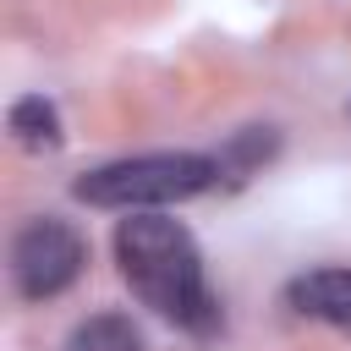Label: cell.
<instances>
[{
    "mask_svg": "<svg viewBox=\"0 0 351 351\" xmlns=\"http://www.w3.org/2000/svg\"><path fill=\"white\" fill-rule=\"evenodd\" d=\"M115 263H121V280L132 285V296L143 307H154L159 318H170L192 335H208L219 324V302L203 280V252L181 219H165V214L121 219Z\"/></svg>",
    "mask_w": 351,
    "mask_h": 351,
    "instance_id": "1",
    "label": "cell"
},
{
    "mask_svg": "<svg viewBox=\"0 0 351 351\" xmlns=\"http://www.w3.org/2000/svg\"><path fill=\"white\" fill-rule=\"evenodd\" d=\"M219 181V159L208 154H137V159H110L88 176H77V197L93 208H154V203H186Z\"/></svg>",
    "mask_w": 351,
    "mask_h": 351,
    "instance_id": "2",
    "label": "cell"
},
{
    "mask_svg": "<svg viewBox=\"0 0 351 351\" xmlns=\"http://www.w3.org/2000/svg\"><path fill=\"white\" fill-rule=\"evenodd\" d=\"M82 263H88V241L66 219H55V214L27 219L16 230V241H11V280H16V291L27 302L60 296L82 274Z\"/></svg>",
    "mask_w": 351,
    "mask_h": 351,
    "instance_id": "3",
    "label": "cell"
},
{
    "mask_svg": "<svg viewBox=\"0 0 351 351\" xmlns=\"http://www.w3.org/2000/svg\"><path fill=\"white\" fill-rule=\"evenodd\" d=\"M285 296L302 318H324L335 329H351V269H307L291 280Z\"/></svg>",
    "mask_w": 351,
    "mask_h": 351,
    "instance_id": "4",
    "label": "cell"
},
{
    "mask_svg": "<svg viewBox=\"0 0 351 351\" xmlns=\"http://www.w3.org/2000/svg\"><path fill=\"white\" fill-rule=\"evenodd\" d=\"M5 121H11V137H16L27 154H49V148H60V115H55V104H49L44 93L16 99Z\"/></svg>",
    "mask_w": 351,
    "mask_h": 351,
    "instance_id": "5",
    "label": "cell"
},
{
    "mask_svg": "<svg viewBox=\"0 0 351 351\" xmlns=\"http://www.w3.org/2000/svg\"><path fill=\"white\" fill-rule=\"evenodd\" d=\"M66 351H148V346H143V335L121 313H99V318H88V324L71 329Z\"/></svg>",
    "mask_w": 351,
    "mask_h": 351,
    "instance_id": "6",
    "label": "cell"
}]
</instances>
